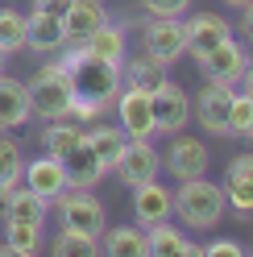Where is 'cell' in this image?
Returning a JSON list of instances; mask_svg holds the SVG:
<instances>
[{
	"label": "cell",
	"instance_id": "1",
	"mask_svg": "<svg viewBox=\"0 0 253 257\" xmlns=\"http://www.w3.org/2000/svg\"><path fill=\"white\" fill-rule=\"evenodd\" d=\"M58 54H62V67L71 71V83H75V112H71V120H75V124H96V120H104L108 108L116 104V91L124 87L120 67L83 54L79 46H62Z\"/></svg>",
	"mask_w": 253,
	"mask_h": 257
},
{
	"label": "cell",
	"instance_id": "2",
	"mask_svg": "<svg viewBox=\"0 0 253 257\" xmlns=\"http://www.w3.org/2000/svg\"><path fill=\"white\" fill-rule=\"evenodd\" d=\"M29 87V108L34 116L42 120H71L75 112V83H71V71L62 67V58H50L25 79Z\"/></svg>",
	"mask_w": 253,
	"mask_h": 257
},
{
	"label": "cell",
	"instance_id": "3",
	"mask_svg": "<svg viewBox=\"0 0 253 257\" xmlns=\"http://www.w3.org/2000/svg\"><path fill=\"white\" fill-rule=\"evenodd\" d=\"M224 212H228L224 191H220V183H212L208 174L179 183V191H175V216L183 220V228H191V232H212L216 224L224 220Z\"/></svg>",
	"mask_w": 253,
	"mask_h": 257
},
{
	"label": "cell",
	"instance_id": "4",
	"mask_svg": "<svg viewBox=\"0 0 253 257\" xmlns=\"http://www.w3.org/2000/svg\"><path fill=\"white\" fill-rule=\"evenodd\" d=\"M58 207V220H62V228H71V232H83V236H104V203L91 195V191H79V187H67L62 195L54 199Z\"/></svg>",
	"mask_w": 253,
	"mask_h": 257
},
{
	"label": "cell",
	"instance_id": "5",
	"mask_svg": "<svg viewBox=\"0 0 253 257\" xmlns=\"http://www.w3.org/2000/svg\"><path fill=\"white\" fill-rule=\"evenodd\" d=\"M112 174L124 183V187H141V183H150L162 174V150L154 146L150 137H129L124 141V150L116 158V166Z\"/></svg>",
	"mask_w": 253,
	"mask_h": 257
},
{
	"label": "cell",
	"instance_id": "6",
	"mask_svg": "<svg viewBox=\"0 0 253 257\" xmlns=\"http://www.w3.org/2000/svg\"><path fill=\"white\" fill-rule=\"evenodd\" d=\"M199 62V75H203V83H228V87H236L241 83V75H245V67H249V50L236 38H224L220 46H212L208 54H199L195 58Z\"/></svg>",
	"mask_w": 253,
	"mask_h": 257
},
{
	"label": "cell",
	"instance_id": "7",
	"mask_svg": "<svg viewBox=\"0 0 253 257\" xmlns=\"http://www.w3.org/2000/svg\"><path fill=\"white\" fill-rule=\"evenodd\" d=\"M208 166H212V154H208V146H203L199 137L170 133V146H166V154H162V170H166L175 183L199 179V174H208Z\"/></svg>",
	"mask_w": 253,
	"mask_h": 257
},
{
	"label": "cell",
	"instance_id": "8",
	"mask_svg": "<svg viewBox=\"0 0 253 257\" xmlns=\"http://www.w3.org/2000/svg\"><path fill=\"white\" fill-rule=\"evenodd\" d=\"M141 50L158 62H179L187 54V29L183 17H150V25L141 29Z\"/></svg>",
	"mask_w": 253,
	"mask_h": 257
},
{
	"label": "cell",
	"instance_id": "9",
	"mask_svg": "<svg viewBox=\"0 0 253 257\" xmlns=\"http://www.w3.org/2000/svg\"><path fill=\"white\" fill-rule=\"evenodd\" d=\"M150 108H154V133H183L187 124H191V100H187V91L179 83H166L150 91Z\"/></svg>",
	"mask_w": 253,
	"mask_h": 257
},
{
	"label": "cell",
	"instance_id": "10",
	"mask_svg": "<svg viewBox=\"0 0 253 257\" xmlns=\"http://www.w3.org/2000/svg\"><path fill=\"white\" fill-rule=\"evenodd\" d=\"M232 91L228 83H203V91L195 95L191 116L199 120V128H208L212 137H228V108H232Z\"/></svg>",
	"mask_w": 253,
	"mask_h": 257
},
{
	"label": "cell",
	"instance_id": "11",
	"mask_svg": "<svg viewBox=\"0 0 253 257\" xmlns=\"http://www.w3.org/2000/svg\"><path fill=\"white\" fill-rule=\"evenodd\" d=\"M112 108H116V124L124 128V137H154V108H150V91L120 87Z\"/></svg>",
	"mask_w": 253,
	"mask_h": 257
},
{
	"label": "cell",
	"instance_id": "12",
	"mask_svg": "<svg viewBox=\"0 0 253 257\" xmlns=\"http://www.w3.org/2000/svg\"><path fill=\"white\" fill-rule=\"evenodd\" d=\"M220 191H224V203L236 216H253V154H236L232 158Z\"/></svg>",
	"mask_w": 253,
	"mask_h": 257
},
{
	"label": "cell",
	"instance_id": "13",
	"mask_svg": "<svg viewBox=\"0 0 253 257\" xmlns=\"http://www.w3.org/2000/svg\"><path fill=\"white\" fill-rule=\"evenodd\" d=\"M21 183L29 187V191H38L42 199H58L62 191H67L71 183H67V166H62V158H54V154H46V158H34V162H25V174H21Z\"/></svg>",
	"mask_w": 253,
	"mask_h": 257
},
{
	"label": "cell",
	"instance_id": "14",
	"mask_svg": "<svg viewBox=\"0 0 253 257\" xmlns=\"http://www.w3.org/2000/svg\"><path fill=\"white\" fill-rule=\"evenodd\" d=\"M187 29V54H208L212 46H220L224 38H232V25L228 17H220V13H195V17H187L183 21Z\"/></svg>",
	"mask_w": 253,
	"mask_h": 257
},
{
	"label": "cell",
	"instance_id": "15",
	"mask_svg": "<svg viewBox=\"0 0 253 257\" xmlns=\"http://www.w3.org/2000/svg\"><path fill=\"white\" fill-rule=\"evenodd\" d=\"M133 216H137V224H162V220H170L175 216V195L158 183V179H150V183H141V187H133Z\"/></svg>",
	"mask_w": 253,
	"mask_h": 257
},
{
	"label": "cell",
	"instance_id": "16",
	"mask_svg": "<svg viewBox=\"0 0 253 257\" xmlns=\"http://www.w3.org/2000/svg\"><path fill=\"white\" fill-rule=\"evenodd\" d=\"M62 46H71L62 17H46V13H29V17H25V50H34V54H58Z\"/></svg>",
	"mask_w": 253,
	"mask_h": 257
},
{
	"label": "cell",
	"instance_id": "17",
	"mask_svg": "<svg viewBox=\"0 0 253 257\" xmlns=\"http://www.w3.org/2000/svg\"><path fill=\"white\" fill-rule=\"evenodd\" d=\"M29 116H34V108H29V87L21 83V79L0 71V133L21 128Z\"/></svg>",
	"mask_w": 253,
	"mask_h": 257
},
{
	"label": "cell",
	"instance_id": "18",
	"mask_svg": "<svg viewBox=\"0 0 253 257\" xmlns=\"http://www.w3.org/2000/svg\"><path fill=\"white\" fill-rule=\"evenodd\" d=\"M83 54H91V58H100V62H112V67H120L124 58H129V34H124L120 25H112V21H104L91 38H83V42H75Z\"/></svg>",
	"mask_w": 253,
	"mask_h": 257
},
{
	"label": "cell",
	"instance_id": "19",
	"mask_svg": "<svg viewBox=\"0 0 253 257\" xmlns=\"http://www.w3.org/2000/svg\"><path fill=\"white\" fill-rule=\"evenodd\" d=\"M108 21V9L100 5V0H75V5L67 9V17H62V25H67V42H83L91 38L96 29Z\"/></svg>",
	"mask_w": 253,
	"mask_h": 257
},
{
	"label": "cell",
	"instance_id": "20",
	"mask_svg": "<svg viewBox=\"0 0 253 257\" xmlns=\"http://www.w3.org/2000/svg\"><path fill=\"white\" fill-rule=\"evenodd\" d=\"M62 166H67V183L71 187H79V191H91V187H100V179H104V166H100V158L87 150V141H79V146L62 158Z\"/></svg>",
	"mask_w": 253,
	"mask_h": 257
},
{
	"label": "cell",
	"instance_id": "21",
	"mask_svg": "<svg viewBox=\"0 0 253 257\" xmlns=\"http://www.w3.org/2000/svg\"><path fill=\"white\" fill-rule=\"evenodd\" d=\"M46 212H50V199H42L38 191H29L25 183L13 187L5 199H0V220H38L46 224Z\"/></svg>",
	"mask_w": 253,
	"mask_h": 257
},
{
	"label": "cell",
	"instance_id": "22",
	"mask_svg": "<svg viewBox=\"0 0 253 257\" xmlns=\"http://www.w3.org/2000/svg\"><path fill=\"white\" fill-rule=\"evenodd\" d=\"M83 141H87V150L100 158V166H104V170H112V166H116V158H120V150H124V141H129V137H124V128H120V124L96 120V124H91L87 133H83Z\"/></svg>",
	"mask_w": 253,
	"mask_h": 257
},
{
	"label": "cell",
	"instance_id": "23",
	"mask_svg": "<svg viewBox=\"0 0 253 257\" xmlns=\"http://www.w3.org/2000/svg\"><path fill=\"white\" fill-rule=\"evenodd\" d=\"M120 79H124V87H137V91H158L166 83V62H158L150 54H137V58H124L120 62Z\"/></svg>",
	"mask_w": 253,
	"mask_h": 257
},
{
	"label": "cell",
	"instance_id": "24",
	"mask_svg": "<svg viewBox=\"0 0 253 257\" xmlns=\"http://www.w3.org/2000/svg\"><path fill=\"white\" fill-rule=\"evenodd\" d=\"M100 249L108 257H150V245H146V232L133 228V224H116L112 232L100 236Z\"/></svg>",
	"mask_w": 253,
	"mask_h": 257
},
{
	"label": "cell",
	"instance_id": "25",
	"mask_svg": "<svg viewBox=\"0 0 253 257\" xmlns=\"http://www.w3.org/2000/svg\"><path fill=\"white\" fill-rule=\"evenodd\" d=\"M21 174H25V150L13 133H0V199L9 195L13 187H21Z\"/></svg>",
	"mask_w": 253,
	"mask_h": 257
},
{
	"label": "cell",
	"instance_id": "26",
	"mask_svg": "<svg viewBox=\"0 0 253 257\" xmlns=\"http://www.w3.org/2000/svg\"><path fill=\"white\" fill-rule=\"evenodd\" d=\"M5 224V249L17 257H34L42 249V224L38 220H0Z\"/></svg>",
	"mask_w": 253,
	"mask_h": 257
},
{
	"label": "cell",
	"instance_id": "27",
	"mask_svg": "<svg viewBox=\"0 0 253 257\" xmlns=\"http://www.w3.org/2000/svg\"><path fill=\"white\" fill-rule=\"evenodd\" d=\"M146 245H150V257H187V236L170 220L150 224L146 228Z\"/></svg>",
	"mask_w": 253,
	"mask_h": 257
},
{
	"label": "cell",
	"instance_id": "28",
	"mask_svg": "<svg viewBox=\"0 0 253 257\" xmlns=\"http://www.w3.org/2000/svg\"><path fill=\"white\" fill-rule=\"evenodd\" d=\"M79 141H83V128H79L75 120H50L42 133V150L54 154V158H67Z\"/></svg>",
	"mask_w": 253,
	"mask_h": 257
},
{
	"label": "cell",
	"instance_id": "29",
	"mask_svg": "<svg viewBox=\"0 0 253 257\" xmlns=\"http://www.w3.org/2000/svg\"><path fill=\"white\" fill-rule=\"evenodd\" d=\"M50 253H54V257H96V253H100V240L62 228V232L50 240Z\"/></svg>",
	"mask_w": 253,
	"mask_h": 257
},
{
	"label": "cell",
	"instance_id": "30",
	"mask_svg": "<svg viewBox=\"0 0 253 257\" xmlns=\"http://www.w3.org/2000/svg\"><path fill=\"white\" fill-rule=\"evenodd\" d=\"M228 137H245V141H253V95H249V91H232Z\"/></svg>",
	"mask_w": 253,
	"mask_h": 257
},
{
	"label": "cell",
	"instance_id": "31",
	"mask_svg": "<svg viewBox=\"0 0 253 257\" xmlns=\"http://www.w3.org/2000/svg\"><path fill=\"white\" fill-rule=\"evenodd\" d=\"M0 50H5V54L25 50V13L0 9Z\"/></svg>",
	"mask_w": 253,
	"mask_h": 257
},
{
	"label": "cell",
	"instance_id": "32",
	"mask_svg": "<svg viewBox=\"0 0 253 257\" xmlns=\"http://www.w3.org/2000/svg\"><path fill=\"white\" fill-rule=\"evenodd\" d=\"M141 9H146L150 17H183V13L191 9V0H141Z\"/></svg>",
	"mask_w": 253,
	"mask_h": 257
},
{
	"label": "cell",
	"instance_id": "33",
	"mask_svg": "<svg viewBox=\"0 0 253 257\" xmlns=\"http://www.w3.org/2000/svg\"><path fill=\"white\" fill-rule=\"evenodd\" d=\"M203 253H208V257H241L245 249H241V240L220 236V240H212V245H203Z\"/></svg>",
	"mask_w": 253,
	"mask_h": 257
},
{
	"label": "cell",
	"instance_id": "34",
	"mask_svg": "<svg viewBox=\"0 0 253 257\" xmlns=\"http://www.w3.org/2000/svg\"><path fill=\"white\" fill-rule=\"evenodd\" d=\"M75 0H34V13H46V17H67V9Z\"/></svg>",
	"mask_w": 253,
	"mask_h": 257
},
{
	"label": "cell",
	"instance_id": "35",
	"mask_svg": "<svg viewBox=\"0 0 253 257\" xmlns=\"http://www.w3.org/2000/svg\"><path fill=\"white\" fill-rule=\"evenodd\" d=\"M241 29H245V42L253 46V5H245V21H241Z\"/></svg>",
	"mask_w": 253,
	"mask_h": 257
},
{
	"label": "cell",
	"instance_id": "36",
	"mask_svg": "<svg viewBox=\"0 0 253 257\" xmlns=\"http://www.w3.org/2000/svg\"><path fill=\"white\" fill-rule=\"evenodd\" d=\"M241 83H245V91L253 95V62H249V67H245V75H241Z\"/></svg>",
	"mask_w": 253,
	"mask_h": 257
},
{
	"label": "cell",
	"instance_id": "37",
	"mask_svg": "<svg viewBox=\"0 0 253 257\" xmlns=\"http://www.w3.org/2000/svg\"><path fill=\"white\" fill-rule=\"evenodd\" d=\"M228 9H245V5H253V0H224Z\"/></svg>",
	"mask_w": 253,
	"mask_h": 257
},
{
	"label": "cell",
	"instance_id": "38",
	"mask_svg": "<svg viewBox=\"0 0 253 257\" xmlns=\"http://www.w3.org/2000/svg\"><path fill=\"white\" fill-rule=\"evenodd\" d=\"M9 58H13V54H5V50H0V71H5V67H9Z\"/></svg>",
	"mask_w": 253,
	"mask_h": 257
}]
</instances>
